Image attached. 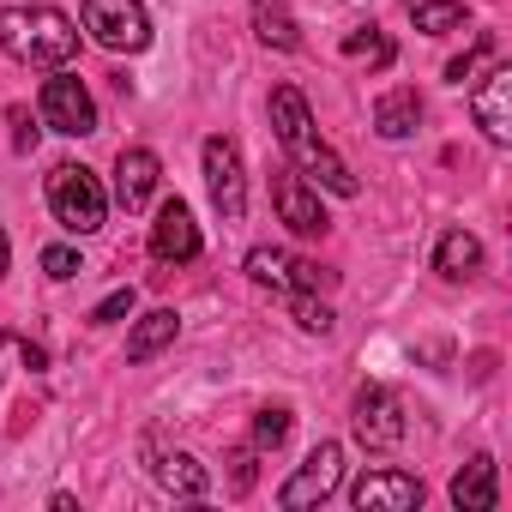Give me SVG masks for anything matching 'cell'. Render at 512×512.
Here are the masks:
<instances>
[{
    "mask_svg": "<svg viewBox=\"0 0 512 512\" xmlns=\"http://www.w3.org/2000/svg\"><path fill=\"white\" fill-rule=\"evenodd\" d=\"M272 127H278V145L296 157V175H308L314 187H326V193H338V199H356V193H362V181L350 175V163L314 133L308 97H302L296 85H278V91H272Z\"/></svg>",
    "mask_w": 512,
    "mask_h": 512,
    "instance_id": "obj_1",
    "label": "cell"
},
{
    "mask_svg": "<svg viewBox=\"0 0 512 512\" xmlns=\"http://www.w3.org/2000/svg\"><path fill=\"white\" fill-rule=\"evenodd\" d=\"M0 49H7L13 61H25V67H67L73 55H79V25L67 19V13H55V7H7L0 13Z\"/></svg>",
    "mask_w": 512,
    "mask_h": 512,
    "instance_id": "obj_2",
    "label": "cell"
},
{
    "mask_svg": "<svg viewBox=\"0 0 512 512\" xmlns=\"http://www.w3.org/2000/svg\"><path fill=\"white\" fill-rule=\"evenodd\" d=\"M49 211H55L61 229L91 235V229H103V217H109V193H103V181H97L85 163H55V169H49Z\"/></svg>",
    "mask_w": 512,
    "mask_h": 512,
    "instance_id": "obj_3",
    "label": "cell"
},
{
    "mask_svg": "<svg viewBox=\"0 0 512 512\" xmlns=\"http://www.w3.org/2000/svg\"><path fill=\"white\" fill-rule=\"evenodd\" d=\"M338 488H344V446H338V440H320V446L296 464V476L278 488V506H284V512H308V506L332 500Z\"/></svg>",
    "mask_w": 512,
    "mask_h": 512,
    "instance_id": "obj_4",
    "label": "cell"
},
{
    "mask_svg": "<svg viewBox=\"0 0 512 512\" xmlns=\"http://www.w3.org/2000/svg\"><path fill=\"white\" fill-rule=\"evenodd\" d=\"M85 31L109 49V55H139L151 43V13L139 0H85Z\"/></svg>",
    "mask_w": 512,
    "mask_h": 512,
    "instance_id": "obj_5",
    "label": "cell"
},
{
    "mask_svg": "<svg viewBox=\"0 0 512 512\" xmlns=\"http://www.w3.org/2000/svg\"><path fill=\"white\" fill-rule=\"evenodd\" d=\"M247 278L278 290V296H320V290H332L338 272H320L314 260H296V253H284V247H253L247 253Z\"/></svg>",
    "mask_w": 512,
    "mask_h": 512,
    "instance_id": "obj_6",
    "label": "cell"
},
{
    "mask_svg": "<svg viewBox=\"0 0 512 512\" xmlns=\"http://www.w3.org/2000/svg\"><path fill=\"white\" fill-rule=\"evenodd\" d=\"M43 127L67 133V139H85V133H97V103H91L85 79H73L67 67H55V73L43 79Z\"/></svg>",
    "mask_w": 512,
    "mask_h": 512,
    "instance_id": "obj_7",
    "label": "cell"
},
{
    "mask_svg": "<svg viewBox=\"0 0 512 512\" xmlns=\"http://www.w3.org/2000/svg\"><path fill=\"white\" fill-rule=\"evenodd\" d=\"M350 428H356V440L368 446V452H392V446H404V404H398V392H386V386H362L356 392V404H350Z\"/></svg>",
    "mask_w": 512,
    "mask_h": 512,
    "instance_id": "obj_8",
    "label": "cell"
},
{
    "mask_svg": "<svg viewBox=\"0 0 512 512\" xmlns=\"http://www.w3.org/2000/svg\"><path fill=\"white\" fill-rule=\"evenodd\" d=\"M205 187H211V199H217V211L235 223L241 211H247V175H241V151H235V139H223V133H211L205 139Z\"/></svg>",
    "mask_w": 512,
    "mask_h": 512,
    "instance_id": "obj_9",
    "label": "cell"
},
{
    "mask_svg": "<svg viewBox=\"0 0 512 512\" xmlns=\"http://www.w3.org/2000/svg\"><path fill=\"white\" fill-rule=\"evenodd\" d=\"M199 223H193V211H187V199L175 193V199H163L157 205V223H151V253L163 266H187V260H199Z\"/></svg>",
    "mask_w": 512,
    "mask_h": 512,
    "instance_id": "obj_10",
    "label": "cell"
},
{
    "mask_svg": "<svg viewBox=\"0 0 512 512\" xmlns=\"http://www.w3.org/2000/svg\"><path fill=\"white\" fill-rule=\"evenodd\" d=\"M470 115L488 133V145H512V67H488L470 91Z\"/></svg>",
    "mask_w": 512,
    "mask_h": 512,
    "instance_id": "obj_11",
    "label": "cell"
},
{
    "mask_svg": "<svg viewBox=\"0 0 512 512\" xmlns=\"http://www.w3.org/2000/svg\"><path fill=\"white\" fill-rule=\"evenodd\" d=\"M422 476H410V470H368V476H356V488H350V500H356V512H416L422 506Z\"/></svg>",
    "mask_w": 512,
    "mask_h": 512,
    "instance_id": "obj_12",
    "label": "cell"
},
{
    "mask_svg": "<svg viewBox=\"0 0 512 512\" xmlns=\"http://www.w3.org/2000/svg\"><path fill=\"white\" fill-rule=\"evenodd\" d=\"M272 205H278V217H284L296 235H326V229H332V217H326V205H320V187H314L308 175H296V169H284V175L272 181Z\"/></svg>",
    "mask_w": 512,
    "mask_h": 512,
    "instance_id": "obj_13",
    "label": "cell"
},
{
    "mask_svg": "<svg viewBox=\"0 0 512 512\" xmlns=\"http://www.w3.org/2000/svg\"><path fill=\"white\" fill-rule=\"evenodd\" d=\"M157 175H163L157 151L127 145V151L115 157V205H121V211H145V205H151V193H157Z\"/></svg>",
    "mask_w": 512,
    "mask_h": 512,
    "instance_id": "obj_14",
    "label": "cell"
},
{
    "mask_svg": "<svg viewBox=\"0 0 512 512\" xmlns=\"http://www.w3.org/2000/svg\"><path fill=\"white\" fill-rule=\"evenodd\" d=\"M151 482L175 500H199L211 488V470L193 458V452H151Z\"/></svg>",
    "mask_w": 512,
    "mask_h": 512,
    "instance_id": "obj_15",
    "label": "cell"
},
{
    "mask_svg": "<svg viewBox=\"0 0 512 512\" xmlns=\"http://www.w3.org/2000/svg\"><path fill=\"white\" fill-rule=\"evenodd\" d=\"M494 500H500L494 458H488V452H476V458L452 476V506H458V512H494Z\"/></svg>",
    "mask_w": 512,
    "mask_h": 512,
    "instance_id": "obj_16",
    "label": "cell"
},
{
    "mask_svg": "<svg viewBox=\"0 0 512 512\" xmlns=\"http://www.w3.org/2000/svg\"><path fill=\"white\" fill-rule=\"evenodd\" d=\"M175 332H181V314H175V308H151V314H139L133 332H127V362H151V356H163V350L175 344Z\"/></svg>",
    "mask_w": 512,
    "mask_h": 512,
    "instance_id": "obj_17",
    "label": "cell"
},
{
    "mask_svg": "<svg viewBox=\"0 0 512 512\" xmlns=\"http://www.w3.org/2000/svg\"><path fill=\"white\" fill-rule=\"evenodd\" d=\"M434 272L452 278V284L476 278V272H482V241H476L470 229H446V235L434 241Z\"/></svg>",
    "mask_w": 512,
    "mask_h": 512,
    "instance_id": "obj_18",
    "label": "cell"
},
{
    "mask_svg": "<svg viewBox=\"0 0 512 512\" xmlns=\"http://www.w3.org/2000/svg\"><path fill=\"white\" fill-rule=\"evenodd\" d=\"M253 37H260L266 49H278V55L302 49V25H296V13L284 7V0H253Z\"/></svg>",
    "mask_w": 512,
    "mask_h": 512,
    "instance_id": "obj_19",
    "label": "cell"
},
{
    "mask_svg": "<svg viewBox=\"0 0 512 512\" xmlns=\"http://www.w3.org/2000/svg\"><path fill=\"white\" fill-rule=\"evenodd\" d=\"M416 121H422V97H416L410 85H398V91H386V97L374 103V133H380V139H410Z\"/></svg>",
    "mask_w": 512,
    "mask_h": 512,
    "instance_id": "obj_20",
    "label": "cell"
},
{
    "mask_svg": "<svg viewBox=\"0 0 512 512\" xmlns=\"http://www.w3.org/2000/svg\"><path fill=\"white\" fill-rule=\"evenodd\" d=\"M410 19H416V31H428V37H446V31H464L470 7H464V0H416Z\"/></svg>",
    "mask_w": 512,
    "mask_h": 512,
    "instance_id": "obj_21",
    "label": "cell"
},
{
    "mask_svg": "<svg viewBox=\"0 0 512 512\" xmlns=\"http://www.w3.org/2000/svg\"><path fill=\"white\" fill-rule=\"evenodd\" d=\"M344 55H350V61H368L374 73L398 61V49H392V37H386V31H374V25H362V31H350V37H344Z\"/></svg>",
    "mask_w": 512,
    "mask_h": 512,
    "instance_id": "obj_22",
    "label": "cell"
},
{
    "mask_svg": "<svg viewBox=\"0 0 512 512\" xmlns=\"http://www.w3.org/2000/svg\"><path fill=\"white\" fill-rule=\"evenodd\" d=\"M290 422H296V416H290L284 404H266L260 416H253V440H247V446H253V452H278V446L290 440Z\"/></svg>",
    "mask_w": 512,
    "mask_h": 512,
    "instance_id": "obj_23",
    "label": "cell"
},
{
    "mask_svg": "<svg viewBox=\"0 0 512 512\" xmlns=\"http://www.w3.org/2000/svg\"><path fill=\"white\" fill-rule=\"evenodd\" d=\"M494 49H500V43H494V31H476V43H470L458 61H446V79H452V85L476 79V67H482V61H494Z\"/></svg>",
    "mask_w": 512,
    "mask_h": 512,
    "instance_id": "obj_24",
    "label": "cell"
},
{
    "mask_svg": "<svg viewBox=\"0 0 512 512\" xmlns=\"http://www.w3.org/2000/svg\"><path fill=\"white\" fill-rule=\"evenodd\" d=\"M284 302H290V314H296L302 332H320V338L332 332V308H326L320 296H284Z\"/></svg>",
    "mask_w": 512,
    "mask_h": 512,
    "instance_id": "obj_25",
    "label": "cell"
},
{
    "mask_svg": "<svg viewBox=\"0 0 512 512\" xmlns=\"http://www.w3.org/2000/svg\"><path fill=\"white\" fill-rule=\"evenodd\" d=\"M43 272H49L55 284L79 278V272H85V260H79V247H61V241H55V247H43Z\"/></svg>",
    "mask_w": 512,
    "mask_h": 512,
    "instance_id": "obj_26",
    "label": "cell"
},
{
    "mask_svg": "<svg viewBox=\"0 0 512 512\" xmlns=\"http://www.w3.org/2000/svg\"><path fill=\"white\" fill-rule=\"evenodd\" d=\"M133 302H139V296H133V284H127V290H115V296H103V302L91 308V326H115V320H127V314H133Z\"/></svg>",
    "mask_w": 512,
    "mask_h": 512,
    "instance_id": "obj_27",
    "label": "cell"
},
{
    "mask_svg": "<svg viewBox=\"0 0 512 512\" xmlns=\"http://www.w3.org/2000/svg\"><path fill=\"white\" fill-rule=\"evenodd\" d=\"M13 127H19V139H13V145H19V151H31V145H37V127H25V109H13Z\"/></svg>",
    "mask_w": 512,
    "mask_h": 512,
    "instance_id": "obj_28",
    "label": "cell"
},
{
    "mask_svg": "<svg viewBox=\"0 0 512 512\" xmlns=\"http://www.w3.org/2000/svg\"><path fill=\"white\" fill-rule=\"evenodd\" d=\"M7 260H13V241H7V229H0V278H7Z\"/></svg>",
    "mask_w": 512,
    "mask_h": 512,
    "instance_id": "obj_29",
    "label": "cell"
}]
</instances>
